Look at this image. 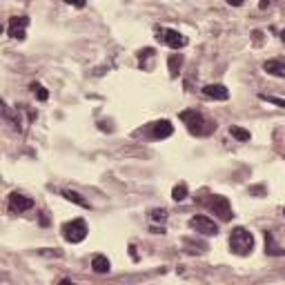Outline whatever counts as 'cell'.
<instances>
[{"label":"cell","instance_id":"18","mask_svg":"<svg viewBox=\"0 0 285 285\" xmlns=\"http://www.w3.org/2000/svg\"><path fill=\"white\" fill-rule=\"evenodd\" d=\"M32 89H34V94L38 96V101H47V98H49V91L45 89L43 85H38V82H34V85H32Z\"/></svg>","mask_w":285,"mask_h":285},{"label":"cell","instance_id":"21","mask_svg":"<svg viewBox=\"0 0 285 285\" xmlns=\"http://www.w3.org/2000/svg\"><path fill=\"white\" fill-rule=\"evenodd\" d=\"M65 3H67V5H74V7H78V9H82V7L87 5L85 0H65Z\"/></svg>","mask_w":285,"mask_h":285},{"label":"cell","instance_id":"15","mask_svg":"<svg viewBox=\"0 0 285 285\" xmlns=\"http://www.w3.org/2000/svg\"><path fill=\"white\" fill-rule=\"evenodd\" d=\"M63 196L67 201H71V203H76V205H80V207H89V203H87L85 199L78 194V192H71V189H67V192H63Z\"/></svg>","mask_w":285,"mask_h":285},{"label":"cell","instance_id":"8","mask_svg":"<svg viewBox=\"0 0 285 285\" xmlns=\"http://www.w3.org/2000/svg\"><path fill=\"white\" fill-rule=\"evenodd\" d=\"M9 207H12L14 212H27V210H32L34 207V201L29 199V196H25V194H18V192H14L12 196H9Z\"/></svg>","mask_w":285,"mask_h":285},{"label":"cell","instance_id":"14","mask_svg":"<svg viewBox=\"0 0 285 285\" xmlns=\"http://www.w3.org/2000/svg\"><path fill=\"white\" fill-rule=\"evenodd\" d=\"M265 252H267V254H274V256H281V254H285L283 250H278V247L274 245L272 232H265Z\"/></svg>","mask_w":285,"mask_h":285},{"label":"cell","instance_id":"5","mask_svg":"<svg viewBox=\"0 0 285 285\" xmlns=\"http://www.w3.org/2000/svg\"><path fill=\"white\" fill-rule=\"evenodd\" d=\"M189 227L196 230L199 234H205V236L219 234V225H216L212 219H207V216H194V219H189Z\"/></svg>","mask_w":285,"mask_h":285},{"label":"cell","instance_id":"6","mask_svg":"<svg viewBox=\"0 0 285 285\" xmlns=\"http://www.w3.org/2000/svg\"><path fill=\"white\" fill-rule=\"evenodd\" d=\"M210 207H212V212H214V214H219L223 221H230L232 219V207H230V201H227L225 196L214 194L210 199Z\"/></svg>","mask_w":285,"mask_h":285},{"label":"cell","instance_id":"20","mask_svg":"<svg viewBox=\"0 0 285 285\" xmlns=\"http://www.w3.org/2000/svg\"><path fill=\"white\" fill-rule=\"evenodd\" d=\"M149 219H152V221H160V223H163L165 219H167V212H165V210H152V214H149Z\"/></svg>","mask_w":285,"mask_h":285},{"label":"cell","instance_id":"17","mask_svg":"<svg viewBox=\"0 0 285 285\" xmlns=\"http://www.w3.org/2000/svg\"><path fill=\"white\" fill-rule=\"evenodd\" d=\"M230 134L234 138H238V141H250V132H247V129H243V127H230Z\"/></svg>","mask_w":285,"mask_h":285},{"label":"cell","instance_id":"23","mask_svg":"<svg viewBox=\"0 0 285 285\" xmlns=\"http://www.w3.org/2000/svg\"><path fill=\"white\" fill-rule=\"evenodd\" d=\"M267 5H269V0H261V9H265Z\"/></svg>","mask_w":285,"mask_h":285},{"label":"cell","instance_id":"10","mask_svg":"<svg viewBox=\"0 0 285 285\" xmlns=\"http://www.w3.org/2000/svg\"><path fill=\"white\" fill-rule=\"evenodd\" d=\"M152 134H154V138H169L174 134V127L169 121H158L152 125Z\"/></svg>","mask_w":285,"mask_h":285},{"label":"cell","instance_id":"3","mask_svg":"<svg viewBox=\"0 0 285 285\" xmlns=\"http://www.w3.org/2000/svg\"><path fill=\"white\" fill-rule=\"evenodd\" d=\"M156 40L169 45L172 49H183L187 45V36H183L180 32H176V29H165V27L156 29Z\"/></svg>","mask_w":285,"mask_h":285},{"label":"cell","instance_id":"2","mask_svg":"<svg viewBox=\"0 0 285 285\" xmlns=\"http://www.w3.org/2000/svg\"><path fill=\"white\" fill-rule=\"evenodd\" d=\"M180 121L187 125V129L192 134H196V136H205V134H210L212 129L210 127H203V125H210V123H205V118L201 116L196 110H185L180 112Z\"/></svg>","mask_w":285,"mask_h":285},{"label":"cell","instance_id":"22","mask_svg":"<svg viewBox=\"0 0 285 285\" xmlns=\"http://www.w3.org/2000/svg\"><path fill=\"white\" fill-rule=\"evenodd\" d=\"M227 3H230L232 7H241V5H243V0H227Z\"/></svg>","mask_w":285,"mask_h":285},{"label":"cell","instance_id":"1","mask_svg":"<svg viewBox=\"0 0 285 285\" xmlns=\"http://www.w3.org/2000/svg\"><path fill=\"white\" fill-rule=\"evenodd\" d=\"M254 247V236L245 227H234L230 234V250L238 254V256H247Z\"/></svg>","mask_w":285,"mask_h":285},{"label":"cell","instance_id":"9","mask_svg":"<svg viewBox=\"0 0 285 285\" xmlns=\"http://www.w3.org/2000/svg\"><path fill=\"white\" fill-rule=\"evenodd\" d=\"M203 94L207 98H214V101H227L230 98V89L225 85H205Z\"/></svg>","mask_w":285,"mask_h":285},{"label":"cell","instance_id":"7","mask_svg":"<svg viewBox=\"0 0 285 285\" xmlns=\"http://www.w3.org/2000/svg\"><path fill=\"white\" fill-rule=\"evenodd\" d=\"M29 25V18L27 16H16V18H12L9 20V25H7V32L12 38H18V40H23L25 38V27Z\"/></svg>","mask_w":285,"mask_h":285},{"label":"cell","instance_id":"13","mask_svg":"<svg viewBox=\"0 0 285 285\" xmlns=\"http://www.w3.org/2000/svg\"><path fill=\"white\" fill-rule=\"evenodd\" d=\"M180 65H183V56H180V54H172V56H169V76H172V78L178 76Z\"/></svg>","mask_w":285,"mask_h":285},{"label":"cell","instance_id":"12","mask_svg":"<svg viewBox=\"0 0 285 285\" xmlns=\"http://www.w3.org/2000/svg\"><path fill=\"white\" fill-rule=\"evenodd\" d=\"M91 267H94L96 274H107L110 272V258L103 256V254H96V256L91 258Z\"/></svg>","mask_w":285,"mask_h":285},{"label":"cell","instance_id":"4","mask_svg":"<svg viewBox=\"0 0 285 285\" xmlns=\"http://www.w3.org/2000/svg\"><path fill=\"white\" fill-rule=\"evenodd\" d=\"M63 236H65V241H69V243L85 241V236H87L85 221H82V219H74V221L65 223V225H63Z\"/></svg>","mask_w":285,"mask_h":285},{"label":"cell","instance_id":"11","mask_svg":"<svg viewBox=\"0 0 285 285\" xmlns=\"http://www.w3.org/2000/svg\"><path fill=\"white\" fill-rule=\"evenodd\" d=\"M263 69L267 74L276 76V78H285V60H265L263 63Z\"/></svg>","mask_w":285,"mask_h":285},{"label":"cell","instance_id":"19","mask_svg":"<svg viewBox=\"0 0 285 285\" xmlns=\"http://www.w3.org/2000/svg\"><path fill=\"white\" fill-rule=\"evenodd\" d=\"M258 98H261V101H267V103H274V105H278V107H283V110H285V101H283V98H276V96H267V94H261Z\"/></svg>","mask_w":285,"mask_h":285},{"label":"cell","instance_id":"16","mask_svg":"<svg viewBox=\"0 0 285 285\" xmlns=\"http://www.w3.org/2000/svg\"><path fill=\"white\" fill-rule=\"evenodd\" d=\"M172 199L176 201V203H180V201L187 199V185H185V183H178V185H176V187L172 189Z\"/></svg>","mask_w":285,"mask_h":285},{"label":"cell","instance_id":"24","mask_svg":"<svg viewBox=\"0 0 285 285\" xmlns=\"http://www.w3.org/2000/svg\"><path fill=\"white\" fill-rule=\"evenodd\" d=\"M281 40H283V43H285V32H283V34H281Z\"/></svg>","mask_w":285,"mask_h":285},{"label":"cell","instance_id":"25","mask_svg":"<svg viewBox=\"0 0 285 285\" xmlns=\"http://www.w3.org/2000/svg\"><path fill=\"white\" fill-rule=\"evenodd\" d=\"M283 214H285V212H283Z\"/></svg>","mask_w":285,"mask_h":285}]
</instances>
